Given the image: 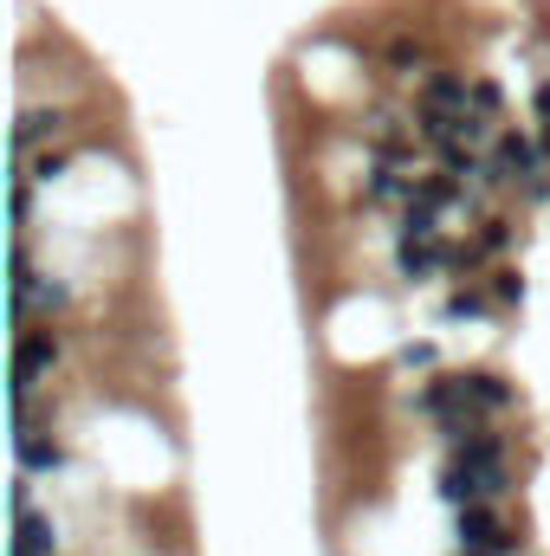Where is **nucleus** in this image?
<instances>
[{"instance_id":"f257e3e1","label":"nucleus","mask_w":550,"mask_h":556,"mask_svg":"<svg viewBox=\"0 0 550 556\" xmlns=\"http://www.w3.org/2000/svg\"><path fill=\"white\" fill-rule=\"evenodd\" d=\"M492 181H512V188H532L538 175H545V149L538 137H518V130H505V137H492Z\"/></svg>"},{"instance_id":"f03ea898","label":"nucleus","mask_w":550,"mask_h":556,"mask_svg":"<svg viewBox=\"0 0 550 556\" xmlns=\"http://www.w3.org/2000/svg\"><path fill=\"white\" fill-rule=\"evenodd\" d=\"M59 363V330H20V350H13V389H33L46 369Z\"/></svg>"},{"instance_id":"7ed1b4c3","label":"nucleus","mask_w":550,"mask_h":556,"mask_svg":"<svg viewBox=\"0 0 550 556\" xmlns=\"http://www.w3.org/2000/svg\"><path fill=\"white\" fill-rule=\"evenodd\" d=\"M421 111L466 117V111H473V85H466V78H453V72H434V78L421 85Z\"/></svg>"},{"instance_id":"20e7f679","label":"nucleus","mask_w":550,"mask_h":556,"mask_svg":"<svg viewBox=\"0 0 550 556\" xmlns=\"http://www.w3.org/2000/svg\"><path fill=\"white\" fill-rule=\"evenodd\" d=\"M13 446H20V472H26V479H33V472H59V466H65V446H59V440H46L39 427H20V433H13Z\"/></svg>"},{"instance_id":"39448f33","label":"nucleus","mask_w":550,"mask_h":556,"mask_svg":"<svg viewBox=\"0 0 550 556\" xmlns=\"http://www.w3.org/2000/svg\"><path fill=\"white\" fill-rule=\"evenodd\" d=\"M65 130V111H20V124H13V149L20 155H33L46 137H59Z\"/></svg>"},{"instance_id":"423d86ee","label":"nucleus","mask_w":550,"mask_h":556,"mask_svg":"<svg viewBox=\"0 0 550 556\" xmlns=\"http://www.w3.org/2000/svg\"><path fill=\"white\" fill-rule=\"evenodd\" d=\"M460 382H466V402H473V408H486V415L512 408V389H505V376H492V369H466Z\"/></svg>"},{"instance_id":"0eeeda50","label":"nucleus","mask_w":550,"mask_h":556,"mask_svg":"<svg viewBox=\"0 0 550 556\" xmlns=\"http://www.w3.org/2000/svg\"><path fill=\"white\" fill-rule=\"evenodd\" d=\"M453 459H460V466H473V472H492V466H505V440L486 427V433H473L466 446H453Z\"/></svg>"},{"instance_id":"6e6552de","label":"nucleus","mask_w":550,"mask_h":556,"mask_svg":"<svg viewBox=\"0 0 550 556\" xmlns=\"http://www.w3.org/2000/svg\"><path fill=\"white\" fill-rule=\"evenodd\" d=\"M13 556H59V531H52L46 511L20 518V544H13Z\"/></svg>"},{"instance_id":"1a4fd4ad","label":"nucleus","mask_w":550,"mask_h":556,"mask_svg":"<svg viewBox=\"0 0 550 556\" xmlns=\"http://www.w3.org/2000/svg\"><path fill=\"white\" fill-rule=\"evenodd\" d=\"M453 201H460V181H453V175H427V181H414V207L440 214V207H453Z\"/></svg>"},{"instance_id":"9d476101","label":"nucleus","mask_w":550,"mask_h":556,"mask_svg":"<svg viewBox=\"0 0 550 556\" xmlns=\"http://www.w3.org/2000/svg\"><path fill=\"white\" fill-rule=\"evenodd\" d=\"M434 240H440V214L409 207V214H402V233H396V247H434Z\"/></svg>"},{"instance_id":"9b49d317","label":"nucleus","mask_w":550,"mask_h":556,"mask_svg":"<svg viewBox=\"0 0 550 556\" xmlns=\"http://www.w3.org/2000/svg\"><path fill=\"white\" fill-rule=\"evenodd\" d=\"M383 59H389L396 72H421V65H427V46H421V39H409V33H396V39L383 46Z\"/></svg>"},{"instance_id":"f8f14e48","label":"nucleus","mask_w":550,"mask_h":556,"mask_svg":"<svg viewBox=\"0 0 550 556\" xmlns=\"http://www.w3.org/2000/svg\"><path fill=\"white\" fill-rule=\"evenodd\" d=\"M65 168H72V155H65V149H52V155H33V162H26V181H59Z\"/></svg>"},{"instance_id":"ddd939ff","label":"nucleus","mask_w":550,"mask_h":556,"mask_svg":"<svg viewBox=\"0 0 550 556\" xmlns=\"http://www.w3.org/2000/svg\"><path fill=\"white\" fill-rule=\"evenodd\" d=\"M505 247H512V220H486V233H479V247H473V253L486 260V253H505Z\"/></svg>"},{"instance_id":"4468645a","label":"nucleus","mask_w":550,"mask_h":556,"mask_svg":"<svg viewBox=\"0 0 550 556\" xmlns=\"http://www.w3.org/2000/svg\"><path fill=\"white\" fill-rule=\"evenodd\" d=\"M492 298H499V304H518V298H525V278L512 273V266H499V273H492Z\"/></svg>"},{"instance_id":"2eb2a0df","label":"nucleus","mask_w":550,"mask_h":556,"mask_svg":"<svg viewBox=\"0 0 550 556\" xmlns=\"http://www.w3.org/2000/svg\"><path fill=\"white\" fill-rule=\"evenodd\" d=\"M499 104H505V91H499L492 78H479V85H473V111H479V117H499Z\"/></svg>"},{"instance_id":"dca6fc26","label":"nucleus","mask_w":550,"mask_h":556,"mask_svg":"<svg viewBox=\"0 0 550 556\" xmlns=\"http://www.w3.org/2000/svg\"><path fill=\"white\" fill-rule=\"evenodd\" d=\"M479 311H486L479 291H453V298H447V317H453V324H460V317H479Z\"/></svg>"},{"instance_id":"f3484780","label":"nucleus","mask_w":550,"mask_h":556,"mask_svg":"<svg viewBox=\"0 0 550 556\" xmlns=\"http://www.w3.org/2000/svg\"><path fill=\"white\" fill-rule=\"evenodd\" d=\"M396 363H402V369H427V363H434V343H402Z\"/></svg>"},{"instance_id":"a211bd4d","label":"nucleus","mask_w":550,"mask_h":556,"mask_svg":"<svg viewBox=\"0 0 550 556\" xmlns=\"http://www.w3.org/2000/svg\"><path fill=\"white\" fill-rule=\"evenodd\" d=\"M26 214H33V181L20 175V181H13V220H26Z\"/></svg>"},{"instance_id":"6ab92c4d","label":"nucleus","mask_w":550,"mask_h":556,"mask_svg":"<svg viewBox=\"0 0 550 556\" xmlns=\"http://www.w3.org/2000/svg\"><path fill=\"white\" fill-rule=\"evenodd\" d=\"M538 117H545V124H550V85H545V91H538Z\"/></svg>"}]
</instances>
